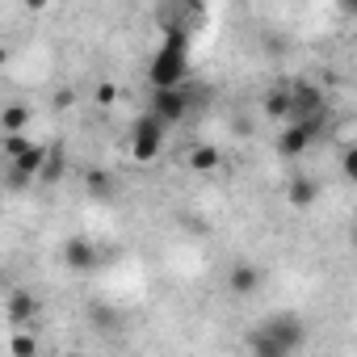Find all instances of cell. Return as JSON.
Instances as JSON below:
<instances>
[{"label": "cell", "instance_id": "cell-1", "mask_svg": "<svg viewBox=\"0 0 357 357\" xmlns=\"http://www.w3.org/2000/svg\"><path fill=\"white\" fill-rule=\"evenodd\" d=\"M185 76H190V26H164V43L147 63V80L155 93H164L185 84Z\"/></svg>", "mask_w": 357, "mask_h": 357}, {"label": "cell", "instance_id": "cell-2", "mask_svg": "<svg viewBox=\"0 0 357 357\" xmlns=\"http://www.w3.org/2000/svg\"><path fill=\"white\" fill-rule=\"evenodd\" d=\"M307 340V328L294 311H278L265 324H257L248 332V353L252 357H294Z\"/></svg>", "mask_w": 357, "mask_h": 357}, {"label": "cell", "instance_id": "cell-3", "mask_svg": "<svg viewBox=\"0 0 357 357\" xmlns=\"http://www.w3.org/2000/svg\"><path fill=\"white\" fill-rule=\"evenodd\" d=\"M202 97H206V89H194V84H176V89H164V93H155L151 97V118L168 130V126H176L181 118H190V109L194 105H202Z\"/></svg>", "mask_w": 357, "mask_h": 357}, {"label": "cell", "instance_id": "cell-4", "mask_svg": "<svg viewBox=\"0 0 357 357\" xmlns=\"http://www.w3.org/2000/svg\"><path fill=\"white\" fill-rule=\"evenodd\" d=\"M286 89H290L286 122H328V101L315 84H286Z\"/></svg>", "mask_w": 357, "mask_h": 357}, {"label": "cell", "instance_id": "cell-5", "mask_svg": "<svg viewBox=\"0 0 357 357\" xmlns=\"http://www.w3.org/2000/svg\"><path fill=\"white\" fill-rule=\"evenodd\" d=\"M160 147H164V126H160L151 114H143V118L135 122V130H130V155H135L139 164H151V160L160 155Z\"/></svg>", "mask_w": 357, "mask_h": 357}, {"label": "cell", "instance_id": "cell-6", "mask_svg": "<svg viewBox=\"0 0 357 357\" xmlns=\"http://www.w3.org/2000/svg\"><path fill=\"white\" fill-rule=\"evenodd\" d=\"M43 160H47V147H38V143H26V147L13 155V164H9V185L17 190V185L34 181V176L43 172Z\"/></svg>", "mask_w": 357, "mask_h": 357}, {"label": "cell", "instance_id": "cell-7", "mask_svg": "<svg viewBox=\"0 0 357 357\" xmlns=\"http://www.w3.org/2000/svg\"><path fill=\"white\" fill-rule=\"evenodd\" d=\"M324 122H286V130L278 135V151L282 155H303L315 139H319Z\"/></svg>", "mask_w": 357, "mask_h": 357}, {"label": "cell", "instance_id": "cell-8", "mask_svg": "<svg viewBox=\"0 0 357 357\" xmlns=\"http://www.w3.org/2000/svg\"><path fill=\"white\" fill-rule=\"evenodd\" d=\"M63 261H68L72 273H93V269L101 265V252H97V244H93L89 236H72V240L63 244Z\"/></svg>", "mask_w": 357, "mask_h": 357}, {"label": "cell", "instance_id": "cell-9", "mask_svg": "<svg viewBox=\"0 0 357 357\" xmlns=\"http://www.w3.org/2000/svg\"><path fill=\"white\" fill-rule=\"evenodd\" d=\"M261 282H265V273H261L257 265H248V261H240V265L227 269V286H231L236 294H257Z\"/></svg>", "mask_w": 357, "mask_h": 357}, {"label": "cell", "instance_id": "cell-10", "mask_svg": "<svg viewBox=\"0 0 357 357\" xmlns=\"http://www.w3.org/2000/svg\"><path fill=\"white\" fill-rule=\"evenodd\" d=\"M34 315H38V298L30 290H13L9 294V319L13 324H30Z\"/></svg>", "mask_w": 357, "mask_h": 357}, {"label": "cell", "instance_id": "cell-11", "mask_svg": "<svg viewBox=\"0 0 357 357\" xmlns=\"http://www.w3.org/2000/svg\"><path fill=\"white\" fill-rule=\"evenodd\" d=\"M315 194H319V185L311 181V176H294V181L286 185V198H290L294 211H307V206L315 202Z\"/></svg>", "mask_w": 357, "mask_h": 357}, {"label": "cell", "instance_id": "cell-12", "mask_svg": "<svg viewBox=\"0 0 357 357\" xmlns=\"http://www.w3.org/2000/svg\"><path fill=\"white\" fill-rule=\"evenodd\" d=\"M219 164H223V151L211 147V143H202V147L190 151V168H194V172H215Z\"/></svg>", "mask_w": 357, "mask_h": 357}, {"label": "cell", "instance_id": "cell-13", "mask_svg": "<svg viewBox=\"0 0 357 357\" xmlns=\"http://www.w3.org/2000/svg\"><path fill=\"white\" fill-rule=\"evenodd\" d=\"M30 126V109L17 101V105H5V114H0V130L5 135H22Z\"/></svg>", "mask_w": 357, "mask_h": 357}, {"label": "cell", "instance_id": "cell-14", "mask_svg": "<svg viewBox=\"0 0 357 357\" xmlns=\"http://www.w3.org/2000/svg\"><path fill=\"white\" fill-rule=\"evenodd\" d=\"M84 190H89L93 198H109V190H114V176H109L105 168H89V172H84Z\"/></svg>", "mask_w": 357, "mask_h": 357}, {"label": "cell", "instance_id": "cell-15", "mask_svg": "<svg viewBox=\"0 0 357 357\" xmlns=\"http://www.w3.org/2000/svg\"><path fill=\"white\" fill-rule=\"evenodd\" d=\"M286 109H290V89H286V84H282V89H269V93H265V114L278 118V122H286Z\"/></svg>", "mask_w": 357, "mask_h": 357}, {"label": "cell", "instance_id": "cell-16", "mask_svg": "<svg viewBox=\"0 0 357 357\" xmlns=\"http://www.w3.org/2000/svg\"><path fill=\"white\" fill-rule=\"evenodd\" d=\"M43 181H59V176H63V151L55 147V151H47V160H43Z\"/></svg>", "mask_w": 357, "mask_h": 357}, {"label": "cell", "instance_id": "cell-17", "mask_svg": "<svg viewBox=\"0 0 357 357\" xmlns=\"http://www.w3.org/2000/svg\"><path fill=\"white\" fill-rule=\"evenodd\" d=\"M9 349H13V357H34V353H38V340L26 336V332H17V336L9 340Z\"/></svg>", "mask_w": 357, "mask_h": 357}, {"label": "cell", "instance_id": "cell-18", "mask_svg": "<svg viewBox=\"0 0 357 357\" xmlns=\"http://www.w3.org/2000/svg\"><path fill=\"white\" fill-rule=\"evenodd\" d=\"M340 172H344V176H357V151H353V147H344V155H340Z\"/></svg>", "mask_w": 357, "mask_h": 357}, {"label": "cell", "instance_id": "cell-19", "mask_svg": "<svg viewBox=\"0 0 357 357\" xmlns=\"http://www.w3.org/2000/svg\"><path fill=\"white\" fill-rule=\"evenodd\" d=\"M26 143H30L26 135H5V151H9V160H13V155H17V151L26 147Z\"/></svg>", "mask_w": 357, "mask_h": 357}, {"label": "cell", "instance_id": "cell-20", "mask_svg": "<svg viewBox=\"0 0 357 357\" xmlns=\"http://www.w3.org/2000/svg\"><path fill=\"white\" fill-rule=\"evenodd\" d=\"M114 97H118L114 84H101V89H97V105H114Z\"/></svg>", "mask_w": 357, "mask_h": 357}, {"label": "cell", "instance_id": "cell-21", "mask_svg": "<svg viewBox=\"0 0 357 357\" xmlns=\"http://www.w3.org/2000/svg\"><path fill=\"white\" fill-rule=\"evenodd\" d=\"M5 59H9V55H5V47H0V68H5Z\"/></svg>", "mask_w": 357, "mask_h": 357}, {"label": "cell", "instance_id": "cell-22", "mask_svg": "<svg viewBox=\"0 0 357 357\" xmlns=\"http://www.w3.org/2000/svg\"><path fill=\"white\" fill-rule=\"evenodd\" d=\"M63 357H84V353H63Z\"/></svg>", "mask_w": 357, "mask_h": 357}]
</instances>
